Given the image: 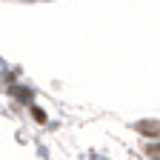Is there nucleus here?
Segmentation results:
<instances>
[{"label":"nucleus","mask_w":160,"mask_h":160,"mask_svg":"<svg viewBox=\"0 0 160 160\" xmlns=\"http://www.w3.org/2000/svg\"><path fill=\"white\" fill-rule=\"evenodd\" d=\"M137 132L149 134V137H157L160 134V123H157V120H143V123H137Z\"/></svg>","instance_id":"obj_1"},{"label":"nucleus","mask_w":160,"mask_h":160,"mask_svg":"<svg viewBox=\"0 0 160 160\" xmlns=\"http://www.w3.org/2000/svg\"><path fill=\"white\" fill-rule=\"evenodd\" d=\"M32 114H34V120H40V123H46V112H40V109H34V106H32Z\"/></svg>","instance_id":"obj_2"},{"label":"nucleus","mask_w":160,"mask_h":160,"mask_svg":"<svg viewBox=\"0 0 160 160\" xmlns=\"http://www.w3.org/2000/svg\"><path fill=\"white\" fill-rule=\"evenodd\" d=\"M146 152H149L152 160H160V146H152V149H146Z\"/></svg>","instance_id":"obj_3"}]
</instances>
